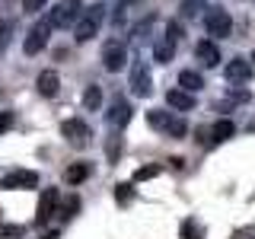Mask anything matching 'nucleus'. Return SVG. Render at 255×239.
<instances>
[{"label": "nucleus", "mask_w": 255, "mask_h": 239, "mask_svg": "<svg viewBox=\"0 0 255 239\" xmlns=\"http://www.w3.org/2000/svg\"><path fill=\"white\" fill-rule=\"evenodd\" d=\"M106 10H109V6L102 3V0L83 6V13H80V19H77V26H74V38H77L80 45H83V42H93V38L99 35L102 22H106Z\"/></svg>", "instance_id": "obj_1"}, {"label": "nucleus", "mask_w": 255, "mask_h": 239, "mask_svg": "<svg viewBox=\"0 0 255 239\" xmlns=\"http://www.w3.org/2000/svg\"><path fill=\"white\" fill-rule=\"evenodd\" d=\"M147 124L153 127V131L166 134V137H175V140H182L188 134V121H185V118L172 115V112H163V109H150L147 112Z\"/></svg>", "instance_id": "obj_2"}, {"label": "nucleus", "mask_w": 255, "mask_h": 239, "mask_svg": "<svg viewBox=\"0 0 255 239\" xmlns=\"http://www.w3.org/2000/svg\"><path fill=\"white\" fill-rule=\"evenodd\" d=\"M128 86H131L134 96H140V99H147L150 93H153V77H150V64L143 58H134L131 64V74H128Z\"/></svg>", "instance_id": "obj_3"}, {"label": "nucleus", "mask_w": 255, "mask_h": 239, "mask_svg": "<svg viewBox=\"0 0 255 239\" xmlns=\"http://www.w3.org/2000/svg\"><path fill=\"white\" fill-rule=\"evenodd\" d=\"M80 13H83V0H58V6L48 13V19H51L54 29H70L77 26Z\"/></svg>", "instance_id": "obj_4"}, {"label": "nucleus", "mask_w": 255, "mask_h": 239, "mask_svg": "<svg viewBox=\"0 0 255 239\" xmlns=\"http://www.w3.org/2000/svg\"><path fill=\"white\" fill-rule=\"evenodd\" d=\"M179 35H182V26L179 22H166V32L159 35V42L153 45V58L159 61V64H169L172 58H175V45H179Z\"/></svg>", "instance_id": "obj_5"}, {"label": "nucleus", "mask_w": 255, "mask_h": 239, "mask_svg": "<svg viewBox=\"0 0 255 239\" xmlns=\"http://www.w3.org/2000/svg\"><path fill=\"white\" fill-rule=\"evenodd\" d=\"M204 29L211 38H230V32H233V16H230L223 6H211V10L204 13Z\"/></svg>", "instance_id": "obj_6"}, {"label": "nucleus", "mask_w": 255, "mask_h": 239, "mask_svg": "<svg viewBox=\"0 0 255 239\" xmlns=\"http://www.w3.org/2000/svg\"><path fill=\"white\" fill-rule=\"evenodd\" d=\"M51 19H48V16H45V19H38L35 22V26H32L29 32H26V42H22V51H26L29 54V58H32V54H38V51H45V45H48V38H51Z\"/></svg>", "instance_id": "obj_7"}, {"label": "nucleus", "mask_w": 255, "mask_h": 239, "mask_svg": "<svg viewBox=\"0 0 255 239\" xmlns=\"http://www.w3.org/2000/svg\"><path fill=\"white\" fill-rule=\"evenodd\" d=\"M61 134L70 147H86L93 140V127L83 121V118H64L61 121Z\"/></svg>", "instance_id": "obj_8"}, {"label": "nucleus", "mask_w": 255, "mask_h": 239, "mask_svg": "<svg viewBox=\"0 0 255 239\" xmlns=\"http://www.w3.org/2000/svg\"><path fill=\"white\" fill-rule=\"evenodd\" d=\"M128 64V48L122 38H109L106 45H102V67L109 70V74H118V70H125Z\"/></svg>", "instance_id": "obj_9"}, {"label": "nucleus", "mask_w": 255, "mask_h": 239, "mask_svg": "<svg viewBox=\"0 0 255 239\" xmlns=\"http://www.w3.org/2000/svg\"><path fill=\"white\" fill-rule=\"evenodd\" d=\"M38 185V172L35 169H13L0 175V188L3 191H26Z\"/></svg>", "instance_id": "obj_10"}, {"label": "nucleus", "mask_w": 255, "mask_h": 239, "mask_svg": "<svg viewBox=\"0 0 255 239\" xmlns=\"http://www.w3.org/2000/svg\"><path fill=\"white\" fill-rule=\"evenodd\" d=\"M131 118H134V112H131V106H128V99H112V106L106 112V124L109 127L122 131V127L131 124Z\"/></svg>", "instance_id": "obj_11"}, {"label": "nucleus", "mask_w": 255, "mask_h": 239, "mask_svg": "<svg viewBox=\"0 0 255 239\" xmlns=\"http://www.w3.org/2000/svg\"><path fill=\"white\" fill-rule=\"evenodd\" d=\"M58 201H61V198H58V188H45L42 191V198H38V211H35V223H38V227H45V223L51 220Z\"/></svg>", "instance_id": "obj_12"}, {"label": "nucleus", "mask_w": 255, "mask_h": 239, "mask_svg": "<svg viewBox=\"0 0 255 239\" xmlns=\"http://www.w3.org/2000/svg\"><path fill=\"white\" fill-rule=\"evenodd\" d=\"M223 77H227L230 83H249L252 80V64L246 58H233L227 67H223Z\"/></svg>", "instance_id": "obj_13"}, {"label": "nucleus", "mask_w": 255, "mask_h": 239, "mask_svg": "<svg viewBox=\"0 0 255 239\" xmlns=\"http://www.w3.org/2000/svg\"><path fill=\"white\" fill-rule=\"evenodd\" d=\"M35 86H38V93H42L45 99H54V96H58V90H61V77H58V70H54V67L42 70V74H38V80H35Z\"/></svg>", "instance_id": "obj_14"}, {"label": "nucleus", "mask_w": 255, "mask_h": 239, "mask_svg": "<svg viewBox=\"0 0 255 239\" xmlns=\"http://www.w3.org/2000/svg\"><path fill=\"white\" fill-rule=\"evenodd\" d=\"M195 58L204 64V67H217L220 64V48L211 42V38H204V42L195 45Z\"/></svg>", "instance_id": "obj_15"}, {"label": "nucleus", "mask_w": 255, "mask_h": 239, "mask_svg": "<svg viewBox=\"0 0 255 239\" xmlns=\"http://www.w3.org/2000/svg\"><path fill=\"white\" fill-rule=\"evenodd\" d=\"M166 106L175 109V112H191L198 106L195 102V93H185V90H169L166 93Z\"/></svg>", "instance_id": "obj_16"}, {"label": "nucleus", "mask_w": 255, "mask_h": 239, "mask_svg": "<svg viewBox=\"0 0 255 239\" xmlns=\"http://www.w3.org/2000/svg\"><path fill=\"white\" fill-rule=\"evenodd\" d=\"M90 172H93V166L86 163H70L67 169H64V182H67V185H80V182H86L90 179Z\"/></svg>", "instance_id": "obj_17"}, {"label": "nucleus", "mask_w": 255, "mask_h": 239, "mask_svg": "<svg viewBox=\"0 0 255 239\" xmlns=\"http://www.w3.org/2000/svg\"><path fill=\"white\" fill-rule=\"evenodd\" d=\"M233 134H236V124L230 121V118H220V121H214V127H211V140H214V143L230 140Z\"/></svg>", "instance_id": "obj_18"}, {"label": "nucleus", "mask_w": 255, "mask_h": 239, "mask_svg": "<svg viewBox=\"0 0 255 239\" xmlns=\"http://www.w3.org/2000/svg\"><path fill=\"white\" fill-rule=\"evenodd\" d=\"M83 109L86 112H99L102 109V86L99 83H90L83 90Z\"/></svg>", "instance_id": "obj_19"}, {"label": "nucleus", "mask_w": 255, "mask_h": 239, "mask_svg": "<svg viewBox=\"0 0 255 239\" xmlns=\"http://www.w3.org/2000/svg\"><path fill=\"white\" fill-rule=\"evenodd\" d=\"M179 86L185 93H198V90H204V77L198 74V70H182V74H179Z\"/></svg>", "instance_id": "obj_20"}, {"label": "nucleus", "mask_w": 255, "mask_h": 239, "mask_svg": "<svg viewBox=\"0 0 255 239\" xmlns=\"http://www.w3.org/2000/svg\"><path fill=\"white\" fill-rule=\"evenodd\" d=\"M131 6H137V0H118V3H115V13H112V26L122 29L125 19H128V13H131Z\"/></svg>", "instance_id": "obj_21"}, {"label": "nucleus", "mask_w": 255, "mask_h": 239, "mask_svg": "<svg viewBox=\"0 0 255 239\" xmlns=\"http://www.w3.org/2000/svg\"><path fill=\"white\" fill-rule=\"evenodd\" d=\"M204 236V230H201V223H198V220H185V223H182V239H201Z\"/></svg>", "instance_id": "obj_22"}, {"label": "nucleus", "mask_w": 255, "mask_h": 239, "mask_svg": "<svg viewBox=\"0 0 255 239\" xmlns=\"http://www.w3.org/2000/svg\"><path fill=\"white\" fill-rule=\"evenodd\" d=\"M163 172V166L159 163H150V166H140L137 172H134V179L131 182H147V179H153V175H159Z\"/></svg>", "instance_id": "obj_23"}, {"label": "nucleus", "mask_w": 255, "mask_h": 239, "mask_svg": "<svg viewBox=\"0 0 255 239\" xmlns=\"http://www.w3.org/2000/svg\"><path fill=\"white\" fill-rule=\"evenodd\" d=\"M118 153H122V137H118V134H112V137L106 140V156H109V163H115Z\"/></svg>", "instance_id": "obj_24"}, {"label": "nucleus", "mask_w": 255, "mask_h": 239, "mask_svg": "<svg viewBox=\"0 0 255 239\" xmlns=\"http://www.w3.org/2000/svg\"><path fill=\"white\" fill-rule=\"evenodd\" d=\"M80 211V198L77 195H70V198H64V201H61V214H64V217H74V214Z\"/></svg>", "instance_id": "obj_25"}, {"label": "nucleus", "mask_w": 255, "mask_h": 239, "mask_svg": "<svg viewBox=\"0 0 255 239\" xmlns=\"http://www.w3.org/2000/svg\"><path fill=\"white\" fill-rule=\"evenodd\" d=\"M115 198H118V204H131V198H134V188H131V182H122V185L115 188Z\"/></svg>", "instance_id": "obj_26"}, {"label": "nucleus", "mask_w": 255, "mask_h": 239, "mask_svg": "<svg viewBox=\"0 0 255 239\" xmlns=\"http://www.w3.org/2000/svg\"><path fill=\"white\" fill-rule=\"evenodd\" d=\"M198 10H204V0H182V13H185V19L198 16Z\"/></svg>", "instance_id": "obj_27"}, {"label": "nucleus", "mask_w": 255, "mask_h": 239, "mask_svg": "<svg viewBox=\"0 0 255 239\" xmlns=\"http://www.w3.org/2000/svg\"><path fill=\"white\" fill-rule=\"evenodd\" d=\"M22 227H0V239H19Z\"/></svg>", "instance_id": "obj_28"}, {"label": "nucleus", "mask_w": 255, "mask_h": 239, "mask_svg": "<svg viewBox=\"0 0 255 239\" xmlns=\"http://www.w3.org/2000/svg\"><path fill=\"white\" fill-rule=\"evenodd\" d=\"M13 127V112H0V134H6Z\"/></svg>", "instance_id": "obj_29"}, {"label": "nucleus", "mask_w": 255, "mask_h": 239, "mask_svg": "<svg viewBox=\"0 0 255 239\" xmlns=\"http://www.w3.org/2000/svg\"><path fill=\"white\" fill-rule=\"evenodd\" d=\"M45 3H48V0H22V10H26V13H38Z\"/></svg>", "instance_id": "obj_30"}, {"label": "nucleus", "mask_w": 255, "mask_h": 239, "mask_svg": "<svg viewBox=\"0 0 255 239\" xmlns=\"http://www.w3.org/2000/svg\"><path fill=\"white\" fill-rule=\"evenodd\" d=\"M6 45H10V35H6V22L0 26V54L6 51Z\"/></svg>", "instance_id": "obj_31"}, {"label": "nucleus", "mask_w": 255, "mask_h": 239, "mask_svg": "<svg viewBox=\"0 0 255 239\" xmlns=\"http://www.w3.org/2000/svg\"><path fill=\"white\" fill-rule=\"evenodd\" d=\"M233 239H255V230H239Z\"/></svg>", "instance_id": "obj_32"}, {"label": "nucleus", "mask_w": 255, "mask_h": 239, "mask_svg": "<svg viewBox=\"0 0 255 239\" xmlns=\"http://www.w3.org/2000/svg\"><path fill=\"white\" fill-rule=\"evenodd\" d=\"M42 239H58V233H54V230H51V233H45Z\"/></svg>", "instance_id": "obj_33"}, {"label": "nucleus", "mask_w": 255, "mask_h": 239, "mask_svg": "<svg viewBox=\"0 0 255 239\" xmlns=\"http://www.w3.org/2000/svg\"><path fill=\"white\" fill-rule=\"evenodd\" d=\"M252 61H255V51H252Z\"/></svg>", "instance_id": "obj_34"}, {"label": "nucleus", "mask_w": 255, "mask_h": 239, "mask_svg": "<svg viewBox=\"0 0 255 239\" xmlns=\"http://www.w3.org/2000/svg\"><path fill=\"white\" fill-rule=\"evenodd\" d=\"M0 26H3V19H0Z\"/></svg>", "instance_id": "obj_35"}]
</instances>
